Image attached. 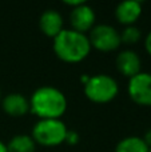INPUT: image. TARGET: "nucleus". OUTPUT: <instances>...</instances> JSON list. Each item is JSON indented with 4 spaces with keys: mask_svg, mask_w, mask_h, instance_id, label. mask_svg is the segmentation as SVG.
<instances>
[{
    "mask_svg": "<svg viewBox=\"0 0 151 152\" xmlns=\"http://www.w3.org/2000/svg\"><path fill=\"white\" fill-rule=\"evenodd\" d=\"M8 152H35L36 143L31 135H15L7 143Z\"/></svg>",
    "mask_w": 151,
    "mask_h": 152,
    "instance_id": "nucleus-12",
    "label": "nucleus"
},
{
    "mask_svg": "<svg viewBox=\"0 0 151 152\" xmlns=\"http://www.w3.org/2000/svg\"><path fill=\"white\" fill-rule=\"evenodd\" d=\"M95 21H96L95 11H94L92 7H90L86 3L78 5L75 8H71V12H70L71 29H75L78 32L87 35V32H90L94 28Z\"/></svg>",
    "mask_w": 151,
    "mask_h": 152,
    "instance_id": "nucleus-7",
    "label": "nucleus"
},
{
    "mask_svg": "<svg viewBox=\"0 0 151 152\" xmlns=\"http://www.w3.org/2000/svg\"><path fill=\"white\" fill-rule=\"evenodd\" d=\"M68 128L62 119H39L32 127V139L36 144L55 147L66 142Z\"/></svg>",
    "mask_w": 151,
    "mask_h": 152,
    "instance_id": "nucleus-3",
    "label": "nucleus"
},
{
    "mask_svg": "<svg viewBox=\"0 0 151 152\" xmlns=\"http://www.w3.org/2000/svg\"><path fill=\"white\" fill-rule=\"evenodd\" d=\"M115 152H150V148L141 136H127L117 144Z\"/></svg>",
    "mask_w": 151,
    "mask_h": 152,
    "instance_id": "nucleus-13",
    "label": "nucleus"
},
{
    "mask_svg": "<svg viewBox=\"0 0 151 152\" xmlns=\"http://www.w3.org/2000/svg\"><path fill=\"white\" fill-rule=\"evenodd\" d=\"M63 16L56 10H45L39 18V28L45 36L56 37L64 29Z\"/></svg>",
    "mask_w": 151,
    "mask_h": 152,
    "instance_id": "nucleus-10",
    "label": "nucleus"
},
{
    "mask_svg": "<svg viewBox=\"0 0 151 152\" xmlns=\"http://www.w3.org/2000/svg\"><path fill=\"white\" fill-rule=\"evenodd\" d=\"M54 52L64 63H79L91 52V44L86 34L64 28L54 37Z\"/></svg>",
    "mask_w": 151,
    "mask_h": 152,
    "instance_id": "nucleus-2",
    "label": "nucleus"
},
{
    "mask_svg": "<svg viewBox=\"0 0 151 152\" xmlns=\"http://www.w3.org/2000/svg\"><path fill=\"white\" fill-rule=\"evenodd\" d=\"M150 152H151V148H150Z\"/></svg>",
    "mask_w": 151,
    "mask_h": 152,
    "instance_id": "nucleus-21",
    "label": "nucleus"
},
{
    "mask_svg": "<svg viewBox=\"0 0 151 152\" xmlns=\"http://www.w3.org/2000/svg\"><path fill=\"white\" fill-rule=\"evenodd\" d=\"M91 48L100 51V52H111L119 48L120 32L110 24H95L94 28L88 32Z\"/></svg>",
    "mask_w": 151,
    "mask_h": 152,
    "instance_id": "nucleus-5",
    "label": "nucleus"
},
{
    "mask_svg": "<svg viewBox=\"0 0 151 152\" xmlns=\"http://www.w3.org/2000/svg\"><path fill=\"white\" fill-rule=\"evenodd\" d=\"M117 69L126 77H133L138 75L142 68V60L139 55L133 50H125L118 53L117 60Z\"/></svg>",
    "mask_w": 151,
    "mask_h": 152,
    "instance_id": "nucleus-8",
    "label": "nucleus"
},
{
    "mask_svg": "<svg viewBox=\"0 0 151 152\" xmlns=\"http://www.w3.org/2000/svg\"><path fill=\"white\" fill-rule=\"evenodd\" d=\"M0 152H8L7 145H5V143H3L1 140H0Z\"/></svg>",
    "mask_w": 151,
    "mask_h": 152,
    "instance_id": "nucleus-19",
    "label": "nucleus"
},
{
    "mask_svg": "<svg viewBox=\"0 0 151 152\" xmlns=\"http://www.w3.org/2000/svg\"><path fill=\"white\" fill-rule=\"evenodd\" d=\"M78 142H79V135L75 131H70L68 129L67 136H66V143H68V144H76Z\"/></svg>",
    "mask_w": 151,
    "mask_h": 152,
    "instance_id": "nucleus-15",
    "label": "nucleus"
},
{
    "mask_svg": "<svg viewBox=\"0 0 151 152\" xmlns=\"http://www.w3.org/2000/svg\"><path fill=\"white\" fill-rule=\"evenodd\" d=\"M141 15L142 3L138 0H125L115 7V19L125 27L135 26Z\"/></svg>",
    "mask_w": 151,
    "mask_h": 152,
    "instance_id": "nucleus-9",
    "label": "nucleus"
},
{
    "mask_svg": "<svg viewBox=\"0 0 151 152\" xmlns=\"http://www.w3.org/2000/svg\"><path fill=\"white\" fill-rule=\"evenodd\" d=\"M64 4L66 5H68V7H72V8H75V7H78V5H80V4H83V0H64Z\"/></svg>",
    "mask_w": 151,
    "mask_h": 152,
    "instance_id": "nucleus-17",
    "label": "nucleus"
},
{
    "mask_svg": "<svg viewBox=\"0 0 151 152\" xmlns=\"http://www.w3.org/2000/svg\"><path fill=\"white\" fill-rule=\"evenodd\" d=\"M141 37H142V31L136 26H127L120 32V42L123 44H128V45L136 44L141 40Z\"/></svg>",
    "mask_w": 151,
    "mask_h": 152,
    "instance_id": "nucleus-14",
    "label": "nucleus"
},
{
    "mask_svg": "<svg viewBox=\"0 0 151 152\" xmlns=\"http://www.w3.org/2000/svg\"><path fill=\"white\" fill-rule=\"evenodd\" d=\"M1 108L7 115L20 118L29 112V99L19 92H12L1 99Z\"/></svg>",
    "mask_w": 151,
    "mask_h": 152,
    "instance_id": "nucleus-11",
    "label": "nucleus"
},
{
    "mask_svg": "<svg viewBox=\"0 0 151 152\" xmlns=\"http://www.w3.org/2000/svg\"><path fill=\"white\" fill-rule=\"evenodd\" d=\"M83 89L88 100L98 104H104L117 97L119 86L112 76L98 74L88 77L87 83L83 84Z\"/></svg>",
    "mask_w": 151,
    "mask_h": 152,
    "instance_id": "nucleus-4",
    "label": "nucleus"
},
{
    "mask_svg": "<svg viewBox=\"0 0 151 152\" xmlns=\"http://www.w3.org/2000/svg\"><path fill=\"white\" fill-rule=\"evenodd\" d=\"M142 139L144 140V143L147 144V147L151 148V128H150V129H147L146 134H144V136L142 137Z\"/></svg>",
    "mask_w": 151,
    "mask_h": 152,
    "instance_id": "nucleus-18",
    "label": "nucleus"
},
{
    "mask_svg": "<svg viewBox=\"0 0 151 152\" xmlns=\"http://www.w3.org/2000/svg\"><path fill=\"white\" fill-rule=\"evenodd\" d=\"M127 92L134 103L144 107H151V74L139 72L128 79Z\"/></svg>",
    "mask_w": 151,
    "mask_h": 152,
    "instance_id": "nucleus-6",
    "label": "nucleus"
},
{
    "mask_svg": "<svg viewBox=\"0 0 151 152\" xmlns=\"http://www.w3.org/2000/svg\"><path fill=\"white\" fill-rule=\"evenodd\" d=\"M29 111L39 119H60L67 111V97L52 86H42L29 97Z\"/></svg>",
    "mask_w": 151,
    "mask_h": 152,
    "instance_id": "nucleus-1",
    "label": "nucleus"
},
{
    "mask_svg": "<svg viewBox=\"0 0 151 152\" xmlns=\"http://www.w3.org/2000/svg\"><path fill=\"white\" fill-rule=\"evenodd\" d=\"M144 48H146L147 53L151 55V31L146 35V39H144Z\"/></svg>",
    "mask_w": 151,
    "mask_h": 152,
    "instance_id": "nucleus-16",
    "label": "nucleus"
},
{
    "mask_svg": "<svg viewBox=\"0 0 151 152\" xmlns=\"http://www.w3.org/2000/svg\"><path fill=\"white\" fill-rule=\"evenodd\" d=\"M0 104H1V89H0Z\"/></svg>",
    "mask_w": 151,
    "mask_h": 152,
    "instance_id": "nucleus-20",
    "label": "nucleus"
}]
</instances>
